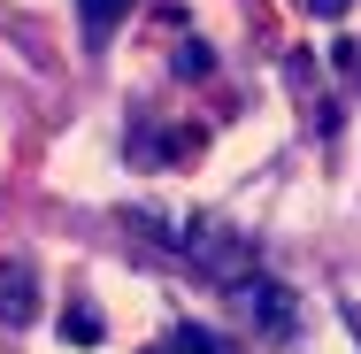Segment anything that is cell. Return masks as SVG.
Listing matches in <instances>:
<instances>
[{"label": "cell", "mask_w": 361, "mask_h": 354, "mask_svg": "<svg viewBox=\"0 0 361 354\" xmlns=\"http://www.w3.org/2000/svg\"><path fill=\"white\" fill-rule=\"evenodd\" d=\"M62 339H70V347H100V308H85V300H77L70 316H62Z\"/></svg>", "instance_id": "obj_7"}, {"label": "cell", "mask_w": 361, "mask_h": 354, "mask_svg": "<svg viewBox=\"0 0 361 354\" xmlns=\"http://www.w3.org/2000/svg\"><path fill=\"white\" fill-rule=\"evenodd\" d=\"M39 316V278H31V262H0V324L16 331V324H31Z\"/></svg>", "instance_id": "obj_4"}, {"label": "cell", "mask_w": 361, "mask_h": 354, "mask_svg": "<svg viewBox=\"0 0 361 354\" xmlns=\"http://www.w3.org/2000/svg\"><path fill=\"white\" fill-rule=\"evenodd\" d=\"M315 8H323V16H338V8H346V0H315Z\"/></svg>", "instance_id": "obj_9"}, {"label": "cell", "mask_w": 361, "mask_h": 354, "mask_svg": "<svg viewBox=\"0 0 361 354\" xmlns=\"http://www.w3.org/2000/svg\"><path fill=\"white\" fill-rule=\"evenodd\" d=\"M208 62H216V54H208L200 39H185V47H177V70H185V77H200V70H208Z\"/></svg>", "instance_id": "obj_8"}, {"label": "cell", "mask_w": 361, "mask_h": 354, "mask_svg": "<svg viewBox=\"0 0 361 354\" xmlns=\"http://www.w3.org/2000/svg\"><path fill=\"white\" fill-rule=\"evenodd\" d=\"M123 154H131V162H146V170H161V162H185V154H200V131H185V124H177V131H161V124H139Z\"/></svg>", "instance_id": "obj_3"}, {"label": "cell", "mask_w": 361, "mask_h": 354, "mask_svg": "<svg viewBox=\"0 0 361 354\" xmlns=\"http://www.w3.org/2000/svg\"><path fill=\"white\" fill-rule=\"evenodd\" d=\"M231 308H238L262 339H277V347H292V339H300V300H292L277 278H262V285H246V293H231Z\"/></svg>", "instance_id": "obj_2"}, {"label": "cell", "mask_w": 361, "mask_h": 354, "mask_svg": "<svg viewBox=\"0 0 361 354\" xmlns=\"http://www.w3.org/2000/svg\"><path fill=\"white\" fill-rule=\"evenodd\" d=\"M139 231H154L161 247H177L200 278L216 285L223 300L231 293H246V285H262L269 270H262V247L238 231V223H223V216H208V208H192V216H161V208H139Z\"/></svg>", "instance_id": "obj_1"}, {"label": "cell", "mask_w": 361, "mask_h": 354, "mask_svg": "<svg viewBox=\"0 0 361 354\" xmlns=\"http://www.w3.org/2000/svg\"><path fill=\"white\" fill-rule=\"evenodd\" d=\"M169 354H238V339L216 324H169Z\"/></svg>", "instance_id": "obj_6"}, {"label": "cell", "mask_w": 361, "mask_h": 354, "mask_svg": "<svg viewBox=\"0 0 361 354\" xmlns=\"http://www.w3.org/2000/svg\"><path fill=\"white\" fill-rule=\"evenodd\" d=\"M123 8H131V0H77V23H85V47H92V54H100V47L116 39Z\"/></svg>", "instance_id": "obj_5"}, {"label": "cell", "mask_w": 361, "mask_h": 354, "mask_svg": "<svg viewBox=\"0 0 361 354\" xmlns=\"http://www.w3.org/2000/svg\"><path fill=\"white\" fill-rule=\"evenodd\" d=\"M146 354H169V339H161V347H146Z\"/></svg>", "instance_id": "obj_10"}]
</instances>
